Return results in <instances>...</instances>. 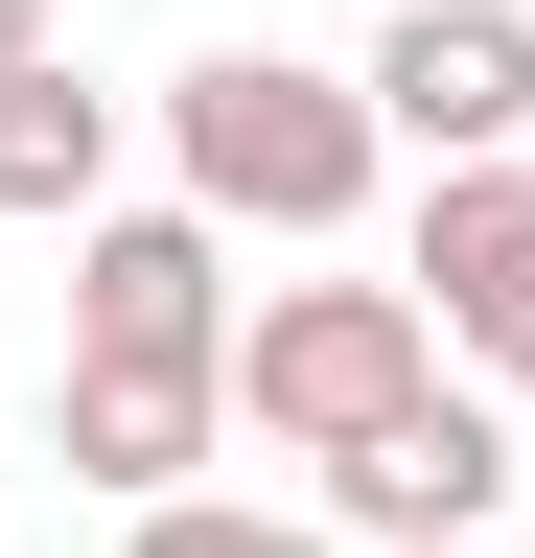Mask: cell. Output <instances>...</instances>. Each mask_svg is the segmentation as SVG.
<instances>
[{"instance_id": "obj_1", "label": "cell", "mask_w": 535, "mask_h": 558, "mask_svg": "<svg viewBox=\"0 0 535 558\" xmlns=\"http://www.w3.org/2000/svg\"><path fill=\"white\" fill-rule=\"evenodd\" d=\"M163 163L210 233H350V209L396 186V117L373 70H303V47H186L163 70Z\"/></svg>"}, {"instance_id": "obj_2", "label": "cell", "mask_w": 535, "mask_h": 558, "mask_svg": "<svg viewBox=\"0 0 535 558\" xmlns=\"http://www.w3.org/2000/svg\"><path fill=\"white\" fill-rule=\"evenodd\" d=\"M420 396H442L420 279H256V303H233V418H256V465H350L373 418H420Z\"/></svg>"}, {"instance_id": "obj_3", "label": "cell", "mask_w": 535, "mask_h": 558, "mask_svg": "<svg viewBox=\"0 0 535 558\" xmlns=\"http://www.w3.org/2000/svg\"><path fill=\"white\" fill-rule=\"evenodd\" d=\"M512 488H535V418H489V373H442L420 418H373V442L326 465V535L350 558H465Z\"/></svg>"}, {"instance_id": "obj_4", "label": "cell", "mask_w": 535, "mask_h": 558, "mask_svg": "<svg viewBox=\"0 0 535 558\" xmlns=\"http://www.w3.org/2000/svg\"><path fill=\"white\" fill-rule=\"evenodd\" d=\"M420 326H442V373H489V396H535V140L512 163H420Z\"/></svg>"}, {"instance_id": "obj_5", "label": "cell", "mask_w": 535, "mask_h": 558, "mask_svg": "<svg viewBox=\"0 0 535 558\" xmlns=\"http://www.w3.org/2000/svg\"><path fill=\"white\" fill-rule=\"evenodd\" d=\"M373 117H396V163H512L535 140V0H373Z\"/></svg>"}, {"instance_id": "obj_6", "label": "cell", "mask_w": 535, "mask_h": 558, "mask_svg": "<svg viewBox=\"0 0 535 558\" xmlns=\"http://www.w3.org/2000/svg\"><path fill=\"white\" fill-rule=\"evenodd\" d=\"M47 442H71V488H117V512H163V488H186V465L233 442V373H210V349H71Z\"/></svg>"}, {"instance_id": "obj_7", "label": "cell", "mask_w": 535, "mask_h": 558, "mask_svg": "<svg viewBox=\"0 0 535 558\" xmlns=\"http://www.w3.org/2000/svg\"><path fill=\"white\" fill-rule=\"evenodd\" d=\"M71 349H210L233 373V233L210 209H94L71 233Z\"/></svg>"}, {"instance_id": "obj_8", "label": "cell", "mask_w": 535, "mask_h": 558, "mask_svg": "<svg viewBox=\"0 0 535 558\" xmlns=\"http://www.w3.org/2000/svg\"><path fill=\"white\" fill-rule=\"evenodd\" d=\"M0 209H24V233H94V209H117V94H94L71 47L0 70Z\"/></svg>"}, {"instance_id": "obj_9", "label": "cell", "mask_w": 535, "mask_h": 558, "mask_svg": "<svg viewBox=\"0 0 535 558\" xmlns=\"http://www.w3.org/2000/svg\"><path fill=\"white\" fill-rule=\"evenodd\" d=\"M117 558H350V535H326V512H256V488H163Z\"/></svg>"}, {"instance_id": "obj_10", "label": "cell", "mask_w": 535, "mask_h": 558, "mask_svg": "<svg viewBox=\"0 0 535 558\" xmlns=\"http://www.w3.org/2000/svg\"><path fill=\"white\" fill-rule=\"evenodd\" d=\"M0 70H47V0H0Z\"/></svg>"}, {"instance_id": "obj_11", "label": "cell", "mask_w": 535, "mask_h": 558, "mask_svg": "<svg viewBox=\"0 0 535 558\" xmlns=\"http://www.w3.org/2000/svg\"><path fill=\"white\" fill-rule=\"evenodd\" d=\"M465 558H489V535H465Z\"/></svg>"}]
</instances>
